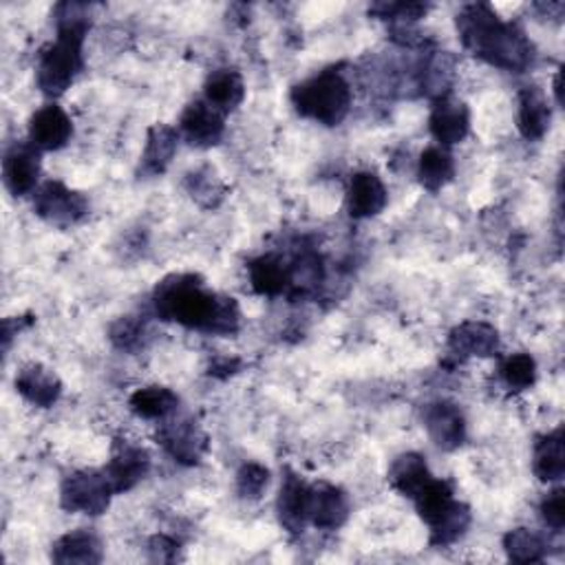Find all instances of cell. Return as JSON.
Here are the masks:
<instances>
[{"instance_id":"1","label":"cell","mask_w":565,"mask_h":565,"mask_svg":"<svg viewBox=\"0 0 565 565\" xmlns=\"http://www.w3.org/2000/svg\"><path fill=\"white\" fill-rule=\"evenodd\" d=\"M153 307L162 320L210 336H235L242 327L239 303L210 292L197 274L166 276L153 292Z\"/></svg>"},{"instance_id":"2","label":"cell","mask_w":565,"mask_h":565,"mask_svg":"<svg viewBox=\"0 0 565 565\" xmlns=\"http://www.w3.org/2000/svg\"><path fill=\"white\" fill-rule=\"evenodd\" d=\"M458 32L462 45L480 60L523 73L534 62V45L526 32L499 19L489 3H471L458 14Z\"/></svg>"},{"instance_id":"3","label":"cell","mask_w":565,"mask_h":565,"mask_svg":"<svg viewBox=\"0 0 565 565\" xmlns=\"http://www.w3.org/2000/svg\"><path fill=\"white\" fill-rule=\"evenodd\" d=\"M54 19L58 30L56 43L43 49L36 69L38 89L49 97L62 95L80 75L84 67L82 47L91 27L89 5L84 3H62L56 8Z\"/></svg>"},{"instance_id":"4","label":"cell","mask_w":565,"mask_h":565,"mask_svg":"<svg viewBox=\"0 0 565 565\" xmlns=\"http://www.w3.org/2000/svg\"><path fill=\"white\" fill-rule=\"evenodd\" d=\"M290 99L298 116L322 127H338L352 108V86L336 67H329L314 78L296 84Z\"/></svg>"},{"instance_id":"5","label":"cell","mask_w":565,"mask_h":565,"mask_svg":"<svg viewBox=\"0 0 565 565\" xmlns=\"http://www.w3.org/2000/svg\"><path fill=\"white\" fill-rule=\"evenodd\" d=\"M116 495L104 475V471H78L62 482L60 504L67 513H80L89 517H99L110 506V497Z\"/></svg>"},{"instance_id":"6","label":"cell","mask_w":565,"mask_h":565,"mask_svg":"<svg viewBox=\"0 0 565 565\" xmlns=\"http://www.w3.org/2000/svg\"><path fill=\"white\" fill-rule=\"evenodd\" d=\"M34 212L56 228H71L86 216L89 201L82 192L67 188L62 181H47L36 190Z\"/></svg>"},{"instance_id":"7","label":"cell","mask_w":565,"mask_h":565,"mask_svg":"<svg viewBox=\"0 0 565 565\" xmlns=\"http://www.w3.org/2000/svg\"><path fill=\"white\" fill-rule=\"evenodd\" d=\"M157 442L177 464L184 467H197L208 450V437L192 417H177L162 424Z\"/></svg>"},{"instance_id":"8","label":"cell","mask_w":565,"mask_h":565,"mask_svg":"<svg viewBox=\"0 0 565 565\" xmlns=\"http://www.w3.org/2000/svg\"><path fill=\"white\" fill-rule=\"evenodd\" d=\"M151 471V456L142 446L131 442H120L104 469V475L116 495L133 491Z\"/></svg>"},{"instance_id":"9","label":"cell","mask_w":565,"mask_h":565,"mask_svg":"<svg viewBox=\"0 0 565 565\" xmlns=\"http://www.w3.org/2000/svg\"><path fill=\"white\" fill-rule=\"evenodd\" d=\"M424 428L433 444L442 450H456L467 442V417L454 402H433L422 413Z\"/></svg>"},{"instance_id":"10","label":"cell","mask_w":565,"mask_h":565,"mask_svg":"<svg viewBox=\"0 0 565 565\" xmlns=\"http://www.w3.org/2000/svg\"><path fill=\"white\" fill-rule=\"evenodd\" d=\"M499 352V331L482 320H469L448 333V354L456 361L489 358Z\"/></svg>"},{"instance_id":"11","label":"cell","mask_w":565,"mask_h":565,"mask_svg":"<svg viewBox=\"0 0 565 565\" xmlns=\"http://www.w3.org/2000/svg\"><path fill=\"white\" fill-rule=\"evenodd\" d=\"M431 136L442 146H454L467 140L471 131V110L464 102L450 99L448 95L435 99L431 118H428Z\"/></svg>"},{"instance_id":"12","label":"cell","mask_w":565,"mask_h":565,"mask_svg":"<svg viewBox=\"0 0 565 565\" xmlns=\"http://www.w3.org/2000/svg\"><path fill=\"white\" fill-rule=\"evenodd\" d=\"M179 129H181L186 142L197 149L216 146L225 133L223 116L219 110H214L205 99H197L186 106V110L181 113Z\"/></svg>"},{"instance_id":"13","label":"cell","mask_w":565,"mask_h":565,"mask_svg":"<svg viewBox=\"0 0 565 565\" xmlns=\"http://www.w3.org/2000/svg\"><path fill=\"white\" fill-rule=\"evenodd\" d=\"M352 506L343 489L320 482L309 486V523L320 530H336L350 519Z\"/></svg>"},{"instance_id":"14","label":"cell","mask_w":565,"mask_h":565,"mask_svg":"<svg viewBox=\"0 0 565 565\" xmlns=\"http://www.w3.org/2000/svg\"><path fill=\"white\" fill-rule=\"evenodd\" d=\"M73 136V122L58 104H47L30 120V142L38 151H60Z\"/></svg>"},{"instance_id":"15","label":"cell","mask_w":565,"mask_h":565,"mask_svg":"<svg viewBox=\"0 0 565 565\" xmlns=\"http://www.w3.org/2000/svg\"><path fill=\"white\" fill-rule=\"evenodd\" d=\"M3 179L12 195H30L40 179V151L30 144H14L3 160Z\"/></svg>"},{"instance_id":"16","label":"cell","mask_w":565,"mask_h":565,"mask_svg":"<svg viewBox=\"0 0 565 565\" xmlns=\"http://www.w3.org/2000/svg\"><path fill=\"white\" fill-rule=\"evenodd\" d=\"M276 513L281 526L290 534H301L309 521V486L292 471H287L283 478Z\"/></svg>"},{"instance_id":"17","label":"cell","mask_w":565,"mask_h":565,"mask_svg":"<svg viewBox=\"0 0 565 565\" xmlns=\"http://www.w3.org/2000/svg\"><path fill=\"white\" fill-rule=\"evenodd\" d=\"M389 192L376 173H356L348 190V210L354 219H369L387 208Z\"/></svg>"},{"instance_id":"18","label":"cell","mask_w":565,"mask_h":565,"mask_svg":"<svg viewBox=\"0 0 565 565\" xmlns=\"http://www.w3.org/2000/svg\"><path fill=\"white\" fill-rule=\"evenodd\" d=\"M16 389L27 402L40 409L54 407L62 396L60 378L51 369L38 363L21 369V374L16 376Z\"/></svg>"},{"instance_id":"19","label":"cell","mask_w":565,"mask_h":565,"mask_svg":"<svg viewBox=\"0 0 565 565\" xmlns=\"http://www.w3.org/2000/svg\"><path fill=\"white\" fill-rule=\"evenodd\" d=\"M205 102L221 116L242 106L246 97V82L237 69H216L203 84Z\"/></svg>"},{"instance_id":"20","label":"cell","mask_w":565,"mask_h":565,"mask_svg":"<svg viewBox=\"0 0 565 565\" xmlns=\"http://www.w3.org/2000/svg\"><path fill=\"white\" fill-rule=\"evenodd\" d=\"M290 268V298H307L318 292L325 281L322 257L314 248H298V252L287 263Z\"/></svg>"},{"instance_id":"21","label":"cell","mask_w":565,"mask_h":565,"mask_svg":"<svg viewBox=\"0 0 565 565\" xmlns=\"http://www.w3.org/2000/svg\"><path fill=\"white\" fill-rule=\"evenodd\" d=\"M552 120V108L545 93L537 86H526L519 91V131L528 142L541 140Z\"/></svg>"},{"instance_id":"22","label":"cell","mask_w":565,"mask_h":565,"mask_svg":"<svg viewBox=\"0 0 565 565\" xmlns=\"http://www.w3.org/2000/svg\"><path fill=\"white\" fill-rule=\"evenodd\" d=\"M532 471L543 484H552L563 480L565 475V435L563 426L543 435L534 444Z\"/></svg>"},{"instance_id":"23","label":"cell","mask_w":565,"mask_h":565,"mask_svg":"<svg viewBox=\"0 0 565 565\" xmlns=\"http://www.w3.org/2000/svg\"><path fill=\"white\" fill-rule=\"evenodd\" d=\"M102 556V541L89 530L69 532L60 537L51 548V558L60 565H97Z\"/></svg>"},{"instance_id":"24","label":"cell","mask_w":565,"mask_h":565,"mask_svg":"<svg viewBox=\"0 0 565 565\" xmlns=\"http://www.w3.org/2000/svg\"><path fill=\"white\" fill-rule=\"evenodd\" d=\"M179 144V133L173 127L155 125L146 136V149L140 164V175L157 177L170 166Z\"/></svg>"},{"instance_id":"25","label":"cell","mask_w":565,"mask_h":565,"mask_svg":"<svg viewBox=\"0 0 565 565\" xmlns=\"http://www.w3.org/2000/svg\"><path fill=\"white\" fill-rule=\"evenodd\" d=\"M252 290L261 296H281L290 290V268L279 255H263L248 266Z\"/></svg>"},{"instance_id":"26","label":"cell","mask_w":565,"mask_h":565,"mask_svg":"<svg viewBox=\"0 0 565 565\" xmlns=\"http://www.w3.org/2000/svg\"><path fill=\"white\" fill-rule=\"evenodd\" d=\"M431 480V471L426 467V460L420 454H402L396 458V462L389 469V482L391 486L404 495V497H415L422 486Z\"/></svg>"},{"instance_id":"27","label":"cell","mask_w":565,"mask_h":565,"mask_svg":"<svg viewBox=\"0 0 565 565\" xmlns=\"http://www.w3.org/2000/svg\"><path fill=\"white\" fill-rule=\"evenodd\" d=\"M129 407L142 420H166L177 411L179 396L168 387H144L131 396Z\"/></svg>"},{"instance_id":"28","label":"cell","mask_w":565,"mask_h":565,"mask_svg":"<svg viewBox=\"0 0 565 565\" xmlns=\"http://www.w3.org/2000/svg\"><path fill=\"white\" fill-rule=\"evenodd\" d=\"M473 515L471 508L462 502H454L444 515H439L428 528H431V545L433 548H448L456 541H460L467 530L471 528Z\"/></svg>"},{"instance_id":"29","label":"cell","mask_w":565,"mask_h":565,"mask_svg":"<svg viewBox=\"0 0 565 565\" xmlns=\"http://www.w3.org/2000/svg\"><path fill=\"white\" fill-rule=\"evenodd\" d=\"M454 175H456V162L442 146H428L420 155L417 177L428 192L442 190L450 179H454Z\"/></svg>"},{"instance_id":"30","label":"cell","mask_w":565,"mask_h":565,"mask_svg":"<svg viewBox=\"0 0 565 565\" xmlns=\"http://www.w3.org/2000/svg\"><path fill=\"white\" fill-rule=\"evenodd\" d=\"M413 502H415V508H417V515L422 517V521H426L431 526L439 515H444L450 506H454V502H456L454 484L446 480L431 478L422 486V491L413 497Z\"/></svg>"},{"instance_id":"31","label":"cell","mask_w":565,"mask_h":565,"mask_svg":"<svg viewBox=\"0 0 565 565\" xmlns=\"http://www.w3.org/2000/svg\"><path fill=\"white\" fill-rule=\"evenodd\" d=\"M504 550L515 563H541L548 554V543L528 528H515L504 537Z\"/></svg>"},{"instance_id":"32","label":"cell","mask_w":565,"mask_h":565,"mask_svg":"<svg viewBox=\"0 0 565 565\" xmlns=\"http://www.w3.org/2000/svg\"><path fill=\"white\" fill-rule=\"evenodd\" d=\"M108 338L122 352H140L149 341V325L140 316H122L110 325Z\"/></svg>"},{"instance_id":"33","label":"cell","mask_w":565,"mask_h":565,"mask_svg":"<svg viewBox=\"0 0 565 565\" xmlns=\"http://www.w3.org/2000/svg\"><path fill=\"white\" fill-rule=\"evenodd\" d=\"M186 190L203 208H216L225 197V186L210 166L190 173L186 177Z\"/></svg>"},{"instance_id":"34","label":"cell","mask_w":565,"mask_h":565,"mask_svg":"<svg viewBox=\"0 0 565 565\" xmlns=\"http://www.w3.org/2000/svg\"><path fill=\"white\" fill-rule=\"evenodd\" d=\"M499 376L513 391H526L537 382V363L530 354H513L499 365Z\"/></svg>"},{"instance_id":"35","label":"cell","mask_w":565,"mask_h":565,"mask_svg":"<svg viewBox=\"0 0 565 565\" xmlns=\"http://www.w3.org/2000/svg\"><path fill=\"white\" fill-rule=\"evenodd\" d=\"M428 12L426 3H374L369 8V14L380 21L391 23H413L424 19Z\"/></svg>"},{"instance_id":"36","label":"cell","mask_w":565,"mask_h":565,"mask_svg":"<svg viewBox=\"0 0 565 565\" xmlns=\"http://www.w3.org/2000/svg\"><path fill=\"white\" fill-rule=\"evenodd\" d=\"M270 484V471L257 462H248L237 473V493L244 499H259Z\"/></svg>"},{"instance_id":"37","label":"cell","mask_w":565,"mask_h":565,"mask_svg":"<svg viewBox=\"0 0 565 565\" xmlns=\"http://www.w3.org/2000/svg\"><path fill=\"white\" fill-rule=\"evenodd\" d=\"M539 513H541L543 523L550 530L563 532V528H565V491L556 489V491L548 493L539 504Z\"/></svg>"},{"instance_id":"38","label":"cell","mask_w":565,"mask_h":565,"mask_svg":"<svg viewBox=\"0 0 565 565\" xmlns=\"http://www.w3.org/2000/svg\"><path fill=\"white\" fill-rule=\"evenodd\" d=\"M149 558L153 563H175L181 558V543L168 534H155L149 541Z\"/></svg>"},{"instance_id":"39","label":"cell","mask_w":565,"mask_h":565,"mask_svg":"<svg viewBox=\"0 0 565 565\" xmlns=\"http://www.w3.org/2000/svg\"><path fill=\"white\" fill-rule=\"evenodd\" d=\"M30 322H32V320H23V318H5V322H3V345H5V352L10 350L12 338L19 336V331H21L23 327H27Z\"/></svg>"},{"instance_id":"40","label":"cell","mask_w":565,"mask_h":565,"mask_svg":"<svg viewBox=\"0 0 565 565\" xmlns=\"http://www.w3.org/2000/svg\"><path fill=\"white\" fill-rule=\"evenodd\" d=\"M239 361H231V358H221V361H216L214 365H212V369H210V376H219V372H223V376H231V374H235L237 369H239Z\"/></svg>"},{"instance_id":"41","label":"cell","mask_w":565,"mask_h":565,"mask_svg":"<svg viewBox=\"0 0 565 565\" xmlns=\"http://www.w3.org/2000/svg\"><path fill=\"white\" fill-rule=\"evenodd\" d=\"M561 78L563 73L558 71L556 78H554V95H556V104H563V86H561Z\"/></svg>"}]
</instances>
